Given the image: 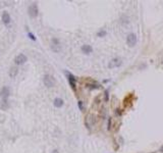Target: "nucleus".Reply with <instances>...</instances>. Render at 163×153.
<instances>
[{
  "label": "nucleus",
  "instance_id": "nucleus-6",
  "mask_svg": "<svg viewBox=\"0 0 163 153\" xmlns=\"http://www.w3.org/2000/svg\"><path fill=\"white\" fill-rule=\"evenodd\" d=\"M137 41H138V39H137V36L134 34L130 33V34L127 35V37H126V43H127V45L129 47L134 46L137 44Z\"/></svg>",
  "mask_w": 163,
  "mask_h": 153
},
{
  "label": "nucleus",
  "instance_id": "nucleus-15",
  "mask_svg": "<svg viewBox=\"0 0 163 153\" xmlns=\"http://www.w3.org/2000/svg\"><path fill=\"white\" fill-rule=\"evenodd\" d=\"M106 35H107V32H106L105 30H101V31H99V32L97 33V37H100V38L105 37Z\"/></svg>",
  "mask_w": 163,
  "mask_h": 153
},
{
  "label": "nucleus",
  "instance_id": "nucleus-5",
  "mask_svg": "<svg viewBox=\"0 0 163 153\" xmlns=\"http://www.w3.org/2000/svg\"><path fill=\"white\" fill-rule=\"evenodd\" d=\"M50 47H51V50L53 52H59L60 51V42H59V40L56 39V38H52Z\"/></svg>",
  "mask_w": 163,
  "mask_h": 153
},
{
  "label": "nucleus",
  "instance_id": "nucleus-8",
  "mask_svg": "<svg viewBox=\"0 0 163 153\" xmlns=\"http://www.w3.org/2000/svg\"><path fill=\"white\" fill-rule=\"evenodd\" d=\"M121 64H122L121 59H120V58H118V57H116V58H113V59H111V60L109 61V63H108V67H109V68H114V67H118V66H120Z\"/></svg>",
  "mask_w": 163,
  "mask_h": 153
},
{
  "label": "nucleus",
  "instance_id": "nucleus-10",
  "mask_svg": "<svg viewBox=\"0 0 163 153\" xmlns=\"http://www.w3.org/2000/svg\"><path fill=\"white\" fill-rule=\"evenodd\" d=\"M9 93H10L9 88L4 86V87L1 89V91H0V97L2 98V100H6V99L9 97Z\"/></svg>",
  "mask_w": 163,
  "mask_h": 153
},
{
  "label": "nucleus",
  "instance_id": "nucleus-14",
  "mask_svg": "<svg viewBox=\"0 0 163 153\" xmlns=\"http://www.w3.org/2000/svg\"><path fill=\"white\" fill-rule=\"evenodd\" d=\"M63 104H64V102H63V100H62L61 98H55V99H54V106H55V107H57V108L62 107Z\"/></svg>",
  "mask_w": 163,
  "mask_h": 153
},
{
  "label": "nucleus",
  "instance_id": "nucleus-3",
  "mask_svg": "<svg viewBox=\"0 0 163 153\" xmlns=\"http://www.w3.org/2000/svg\"><path fill=\"white\" fill-rule=\"evenodd\" d=\"M96 121H97L96 116L94 114H92V113H89L85 118V124H86V126L88 129H91V126L94 125L96 123Z\"/></svg>",
  "mask_w": 163,
  "mask_h": 153
},
{
  "label": "nucleus",
  "instance_id": "nucleus-19",
  "mask_svg": "<svg viewBox=\"0 0 163 153\" xmlns=\"http://www.w3.org/2000/svg\"><path fill=\"white\" fill-rule=\"evenodd\" d=\"M122 112H123V111H122L121 109H119V108H117V109H115V114H117L118 116H120V115L122 114Z\"/></svg>",
  "mask_w": 163,
  "mask_h": 153
},
{
  "label": "nucleus",
  "instance_id": "nucleus-12",
  "mask_svg": "<svg viewBox=\"0 0 163 153\" xmlns=\"http://www.w3.org/2000/svg\"><path fill=\"white\" fill-rule=\"evenodd\" d=\"M18 73V68L17 67H15V66H12L10 69H9V72H8V74H9V76L10 78H15L16 76V74Z\"/></svg>",
  "mask_w": 163,
  "mask_h": 153
},
{
  "label": "nucleus",
  "instance_id": "nucleus-1",
  "mask_svg": "<svg viewBox=\"0 0 163 153\" xmlns=\"http://www.w3.org/2000/svg\"><path fill=\"white\" fill-rule=\"evenodd\" d=\"M43 82H44V85L48 88H52L55 86L56 84V81L55 79L51 75V74H45L44 78H43Z\"/></svg>",
  "mask_w": 163,
  "mask_h": 153
},
{
  "label": "nucleus",
  "instance_id": "nucleus-13",
  "mask_svg": "<svg viewBox=\"0 0 163 153\" xmlns=\"http://www.w3.org/2000/svg\"><path fill=\"white\" fill-rule=\"evenodd\" d=\"M80 49H82V51H83L85 54H90V53L93 51V48H92L90 45H83Z\"/></svg>",
  "mask_w": 163,
  "mask_h": 153
},
{
  "label": "nucleus",
  "instance_id": "nucleus-21",
  "mask_svg": "<svg viewBox=\"0 0 163 153\" xmlns=\"http://www.w3.org/2000/svg\"><path fill=\"white\" fill-rule=\"evenodd\" d=\"M29 37H30V39H32V40H34V41H36V37H35L32 33H29Z\"/></svg>",
  "mask_w": 163,
  "mask_h": 153
},
{
  "label": "nucleus",
  "instance_id": "nucleus-11",
  "mask_svg": "<svg viewBox=\"0 0 163 153\" xmlns=\"http://www.w3.org/2000/svg\"><path fill=\"white\" fill-rule=\"evenodd\" d=\"M1 19H2V22L5 24V26H8L10 23V15L7 11H3L2 15H1Z\"/></svg>",
  "mask_w": 163,
  "mask_h": 153
},
{
  "label": "nucleus",
  "instance_id": "nucleus-18",
  "mask_svg": "<svg viewBox=\"0 0 163 153\" xmlns=\"http://www.w3.org/2000/svg\"><path fill=\"white\" fill-rule=\"evenodd\" d=\"M7 107H8V105H7V101H6V100H2L1 108H2V109H6Z\"/></svg>",
  "mask_w": 163,
  "mask_h": 153
},
{
  "label": "nucleus",
  "instance_id": "nucleus-2",
  "mask_svg": "<svg viewBox=\"0 0 163 153\" xmlns=\"http://www.w3.org/2000/svg\"><path fill=\"white\" fill-rule=\"evenodd\" d=\"M65 74H66V76H67V81H68L71 89L75 92V91H76V78H75L72 73H70V72H68V71H65Z\"/></svg>",
  "mask_w": 163,
  "mask_h": 153
},
{
  "label": "nucleus",
  "instance_id": "nucleus-17",
  "mask_svg": "<svg viewBox=\"0 0 163 153\" xmlns=\"http://www.w3.org/2000/svg\"><path fill=\"white\" fill-rule=\"evenodd\" d=\"M109 100V91L108 90H105L104 91V101L105 102H108Z\"/></svg>",
  "mask_w": 163,
  "mask_h": 153
},
{
  "label": "nucleus",
  "instance_id": "nucleus-9",
  "mask_svg": "<svg viewBox=\"0 0 163 153\" xmlns=\"http://www.w3.org/2000/svg\"><path fill=\"white\" fill-rule=\"evenodd\" d=\"M28 60V58H26V56L24 55V54H18L15 58H14V62H15V64L16 65H21V64H23L25 61Z\"/></svg>",
  "mask_w": 163,
  "mask_h": 153
},
{
  "label": "nucleus",
  "instance_id": "nucleus-16",
  "mask_svg": "<svg viewBox=\"0 0 163 153\" xmlns=\"http://www.w3.org/2000/svg\"><path fill=\"white\" fill-rule=\"evenodd\" d=\"M112 129V117H108V122H107V130L111 131Z\"/></svg>",
  "mask_w": 163,
  "mask_h": 153
},
{
  "label": "nucleus",
  "instance_id": "nucleus-20",
  "mask_svg": "<svg viewBox=\"0 0 163 153\" xmlns=\"http://www.w3.org/2000/svg\"><path fill=\"white\" fill-rule=\"evenodd\" d=\"M78 108L83 111L84 110V105H83V101H78Z\"/></svg>",
  "mask_w": 163,
  "mask_h": 153
},
{
  "label": "nucleus",
  "instance_id": "nucleus-4",
  "mask_svg": "<svg viewBox=\"0 0 163 153\" xmlns=\"http://www.w3.org/2000/svg\"><path fill=\"white\" fill-rule=\"evenodd\" d=\"M28 12H29V15L32 17V18H35L38 16L39 14V9H38V5L36 3H33L32 5L29 6V9H28Z\"/></svg>",
  "mask_w": 163,
  "mask_h": 153
},
{
  "label": "nucleus",
  "instance_id": "nucleus-7",
  "mask_svg": "<svg viewBox=\"0 0 163 153\" xmlns=\"http://www.w3.org/2000/svg\"><path fill=\"white\" fill-rule=\"evenodd\" d=\"M86 87H87L88 89H90V90H96V89L101 88V85L98 84V83H97L96 81H94V80H88V81L86 82Z\"/></svg>",
  "mask_w": 163,
  "mask_h": 153
},
{
  "label": "nucleus",
  "instance_id": "nucleus-22",
  "mask_svg": "<svg viewBox=\"0 0 163 153\" xmlns=\"http://www.w3.org/2000/svg\"><path fill=\"white\" fill-rule=\"evenodd\" d=\"M52 153H59V152H58V150H56V149H55V150H53V151H52Z\"/></svg>",
  "mask_w": 163,
  "mask_h": 153
}]
</instances>
